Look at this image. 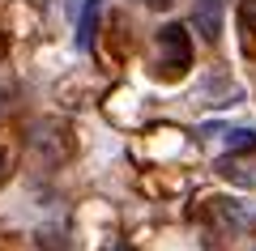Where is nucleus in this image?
I'll use <instances>...</instances> for the list:
<instances>
[{"mask_svg": "<svg viewBox=\"0 0 256 251\" xmlns=\"http://www.w3.org/2000/svg\"><path fill=\"white\" fill-rule=\"evenodd\" d=\"M188 68H192V34L180 21H166V26L158 30V64H154V72L162 81H180Z\"/></svg>", "mask_w": 256, "mask_h": 251, "instance_id": "nucleus-1", "label": "nucleus"}, {"mask_svg": "<svg viewBox=\"0 0 256 251\" xmlns=\"http://www.w3.org/2000/svg\"><path fill=\"white\" fill-rule=\"evenodd\" d=\"M26 145L47 162V166H60V162L73 153V132H68V124H60V119H34V124L26 128Z\"/></svg>", "mask_w": 256, "mask_h": 251, "instance_id": "nucleus-2", "label": "nucleus"}, {"mask_svg": "<svg viewBox=\"0 0 256 251\" xmlns=\"http://www.w3.org/2000/svg\"><path fill=\"white\" fill-rule=\"evenodd\" d=\"M205 205H210V213L218 217L222 226H230V230H256V205H248V200L218 196V200H205Z\"/></svg>", "mask_w": 256, "mask_h": 251, "instance_id": "nucleus-3", "label": "nucleus"}, {"mask_svg": "<svg viewBox=\"0 0 256 251\" xmlns=\"http://www.w3.org/2000/svg\"><path fill=\"white\" fill-rule=\"evenodd\" d=\"M226 4H230V0H196V9H192V30H196L205 43H218V38H222Z\"/></svg>", "mask_w": 256, "mask_h": 251, "instance_id": "nucleus-4", "label": "nucleus"}, {"mask_svg": "<svg viewBox=\"0 0 256 251\" xmlns=\"http://www.w3.org/2000/svg\"><path fill=\"white\" fill-rule=\"evenodd\" d=\"M196 98H201L205 107H226V102L235 107L244 94L230 85V77H226L222 68H214V72H205V77H201V85H196Z\"/></svg>", "mask_w": 256, "mask_h": 251, "instance_id": "nucleus-5", "label": "nucleus"}, {"mask_svg": "<svg viewBox=\"0 0 256 251\" xmlns=\"http://www.w3.org/2000/svg\"><path fill=\"white\" fill-rule=\"evenodd\" d=\"M218 175L239 188H256V153H226L218 162Z\"/></svg>", "mask_w": 256, "mask_h": 251, "instance_id": "nucleus-6", "label": "nucleus"}, {"mask_svg": "<svg viewBox=\"0 0 256 251\" xmlns=\"http://www.w3.org/2000/svg\"><path fill=\"white\" fill-rule=\"evenodd\" d=\"M98 17H102V0H86L82 13H77V51H90V47H94Z\"/></svg>", "mask_w": 256, "mask_h": 251, "instance_id": "nucleus-7", "label": "nucleus"}, {"mask_svg": "<svg viewBox=\"0 0 256 251\" xmlns=\"http://www.w3.org/2000/svg\"><path fill=\"white\" fill-rule=\"evenodd\" d=\"M226 149L230 153H256V128H226Z\"/></svg>", "mask_w": 256, "mask_h": 251, "instance_id": "nucleus-8", "label": "nucleus"}, {"mask_svg": "<svg viewBox=\"0 0 256 251\" xmlns=\"http://www.w3.org/2000/svg\"><path fill=\"white\" fill-rule=\"evenodd\" d=\"M239 30H244V43H256V0H239Z\"/></svg>", "mask_w": 256, "mask_h": 251, "instance_id": "nucleus-9", "label": "nucleus"}, {"mask_svg": "<svg viewBox=\"0 0 256 251\" xmlns=\"http://www.w3.org/2000/svg\"><path fill=\"white\" fill-rule=\"evenodd\" d=\"M141 4H150V9H171L175 0H141Z\"/></svg>", "mask_w": 256, "mask_h": 251, "instance_id": "nucleus-10", "label": "nucleus"}, {"mask_svg": "<svg viewBox=\"0 0 256 251\" xmlns=\"http://www.w3.org/2000/svg\"><path fill=\"white\" fill-rule=\"evenodd\" d=\"M0 171H4V153H0Z\"/></svg>", "mask_w": 256, "mask_h": 251, "instance_id": "nucleus-11", "label": "nucleus"}, {"mask_svg": "<svg viewBox=\"0 0 256 251\" xmlns=\"http://www.w3.org/2000/svg\"><path fill=\"white\" fill-rule=\"evenodd\" d=\"M0 55H4V43H0Z\"/></svg>", "mask_w": 256, "mask_h": 251, "instance_id": "nucleus-12", "label": "nucleus"}, {"mask_svg": "<svg viewBox=\"0 0 256 251\" xmlns=\"http://www.w3.org/2000/svg\"><path fill=\"white\" fill-rule=\"evenodd\" d=\"M116 251H128V247H116Z\"/></svg>", "mask_w": 256, "mask_h": 251, "instance_id": "nucleus-13", "label": "nucleus"}]
</instances>
